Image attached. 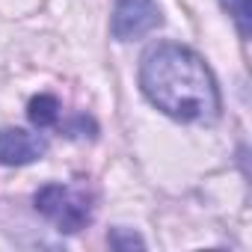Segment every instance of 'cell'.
Here are the masks:
<instances>
[{
	"mask_svg": "<svg viewBox=\"0 0 252 252\" xmlns=\"http://www.w3.org/2000/svg\"><path fill=\"white\" fill-rule=\"evenodd\" d=\"M163 24L158 0H116L113 3V18H110V33L119 42H134L149 36Z\"/></svg>",
	"mask_w": 252,
	"mask_h": 252,
	"instance_id": "3957f363",
	"label": "cell"
},
{
	"mask_svg": "<svg viewBox=\"0 0 252 252\" xmlns=\"http://www.w3.org/2000/svg\"><path fill=\"white\" fill-rule=\"evenodd\" d=\"M27 116H30V122L36 125L39 131H45V128H60L63 125V107H60V101L54 98V95H36L30 104H27Z\"/></svg>",
	"mask_w": 252,
	"mask_h": 252,
	"instance_id": "5b68a950",
	"label": "cell"
},
{
	"mask_svg": "<svg viewBox=\"0 0 252 252\" xmlns=\"http://www.w3.org/2000/svg\"><path fill=\"white\" fill-rule=\"evenodd\" d=\"M48 155V140L24 128H0V163L27 166Z\"/></svg>",
	"mask_w": 252,
	"mask_h": 252,
	"instance_id": "277c9868",
	"label": "cell"
},
{
	"mask_svg": "<svg viewBox=\"0 0 252 252\" xmlns=\"http://www.w3.org/2000/svg\"><path fill=\"white\" fill-rule=\"evenodd\" d=\"M143 95L169 119L187 125H211L220 119V89L205 60L178 45L160 42L140 63Z\"/></svg>",
	"mask_w": 252,
	"mask_h": 252,
	"instance_id": "6da1fadb",
	"label": "cell"
},
{
	"mask_svg": "<svg viewBox=\"0 0 252 252\" xmlns=\"http://www.w3.org/2000/svg\"><path fill=\"white\" fill-rule=\"evenodd\" d=\"M107 240H110V246H116V249H131V246H146V240H143L140 234H134V231H125V228H113Z\"/></svg>",
	"mask_w": 252,
	"mask_h": 252,
	"instance_id": "52a82bcc",
	"label": "cell"
},
{
	"mask_svg": "<svg viewBox=\"0 0 252 252\" xmlns=\"http://www.w3.org/2000/svg\"><path fill=\"white\" fill-rule=\"evenodd\" d=\"M222 6H225V12L234 18L237 33H240L243 39H249V0H222Z\"/></svg>",
	"mask_w": 252,
	"mask_h": 252,
	"instance_id": "8992f818",
	"label": "cell"
},
{
	"mask_svg": "<svg viewBox=\"0 0 252 252\" xmlns=\"http://www.w3.org/2000/svg\"><path fill=\"white\" fill-rule=\"evenodd\" d=\"M33 202H36V211L63 234L83 231L95 217V190L86 181L45 184Z\"/></svg>",
	"mask_w": 252,
	"mask_h": 252,
	"instance_id": "7a4b0ae2",
	"label": "cell"
}]
</instances>
